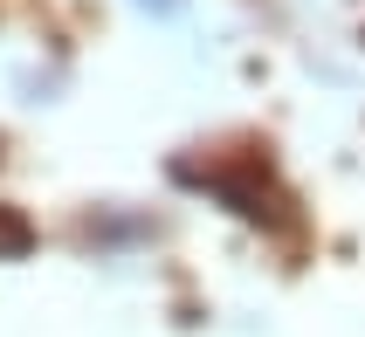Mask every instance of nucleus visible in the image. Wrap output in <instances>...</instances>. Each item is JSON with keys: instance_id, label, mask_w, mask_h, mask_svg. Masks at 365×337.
I'll return each instance as SVG.
<instances>
[{"instance_id": "1", "label": "nucleus", "mask_w": 365, "mask_h": 337, "mask_svg": "<svg viewBox=\"0 0 365 337\" xmlns=\"http://www.w3.org/2000/svg\"><path fill=\"white\" fill-rule=\"evenodd\" d=\"M35 248V227L14 214V207H0V261H14V255H28Z\"/></svg>"}, {"instance_id": "2", "label": "nucleus", "mask_w": 365, "mask_h": 337, "mask_svg": "<svg viewBox=\"0 0 365 337\" xmlns=\"http://www.w3.org/2000/svg\"><path fill=\"white\" fill-rule=\"evenodd\" d=\"M138 7H180V0H138Z\"/></svg>"}]
</instances>
